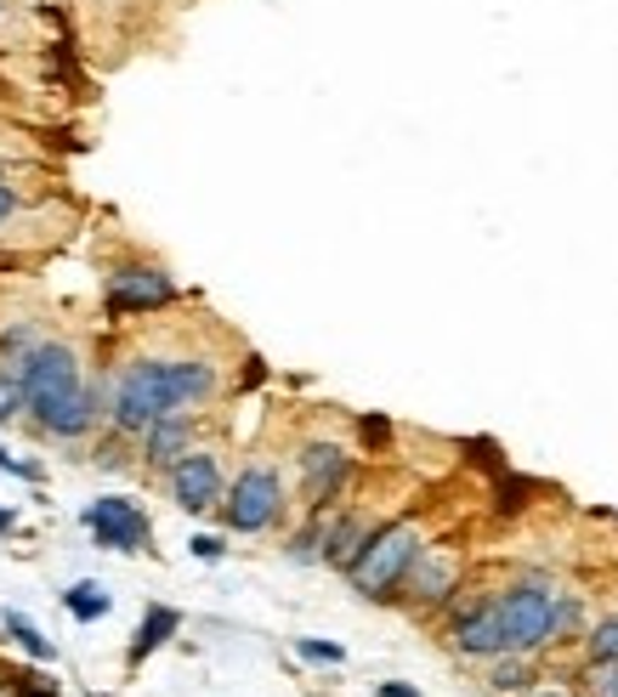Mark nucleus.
<instances>
[{
  "label": "nucleus",
  "instance_id": "nucleus-1",
  "mask_svg": "<svg viewBox=\"0 0 618 697\" xmlns=\"http://www.w3.org/2000/svg\"><path fill=\"white\" fill-rule=\"evenodd\" d=\"M210 391H216V369L199 358H142L114 386V426L125 437H142L154 420L205 403Z\"/></svg>",
  "mask_w": 618,
  "mask_h": 697
},
{
  "label": "nucleus",
  "instance_id": "nucleus-2",
  "mask_svg": "<svg viewBox=\"0 0 618 697\" xmlns=\"http://www.w3.org/2000/svg\"><path fill=\"white\" fill-rule=\"evenodd\" d=\"M420 551H425V539H420L414 522H392V527L369 533L363 556L352 562V590L369 595V602H387V595L409 578V567H414Z\"/></svg>",
  "mask_w": 618,
  "mask_h": 697
},
{
  "label": "nucleus",
  "instance_id": "nucleus-3",
  "mask_svg": "<svg viewBox=\"0 0 618 697\" xmlns=\"http://www.w3.org/2000/svg\"><path fill=\"white\" fill-rule=\"evenodd\" d=\"M18 369H23V403L45 420L63 397L80 386V363H74V352L63 340H40V346H29V352L18 358Z\"/></svg>",
  "mask_w": 618,
  "mask_h": 697
},
{
  "label": "nucleus",
  "instance_id": "nucleus-4",
  "mask_svg": "<svg viewBox=\"0 0 618 697\" xmlns=\"http://www.w3.org/2000/svg\"><path fill=\"white\" fill-rule=\"evenodd\" d=\"M278 511H284V476L272 465H245L222 500V516L233 533H267Z\"/></svg>",
  "mask_w": 618,
  "mask_h": 697
},
{
  "label": "nucleus",
  "instance_id": "nucleus-5",
  "mask_svg": "<svg viewBox=\"0 0 618 697\" xmlns=\"http://www.w3.org/2000/svg\"><path fill=\"white\" fill-rule=\"evenodd\" d=\"M80 522L91 527V539L103 551H142L148 544V516H142L136 500H91Z\"/></svg>",
  "mask_w": 618,
  "mask_h": 697
},
{
  "label": "nucleus",
  "instance_id": "nucleus-6",
  "mask_svg": "<svg viewBox=\"0 0 618 697\" xmlns=\"http://www.w3.org/2000/svg\"><path fill=\"white\" fill-rule=\"evenodd\" d=\"M352 476V454L336 442H307L301 448V482H307V505L312 511H329V500L347 488Z\"/></svg>",
  "mask_w": 618,
  "mask_h": 697
},
{
  "label": "nucleus",
  "instance_id": "nucleus-7",
  "mask_svg": "<svg viewBox=\"0 0 618 697\" xmlns=\"http://www.w3.org/2000/svg\"><path fill=\"white\" fill-rule=\"evenodd\" d=\"M176 301V284L154 267H125L114 273L109 284V312L114 318H131V312H154V307H171Z\"/></svg>",
  "mask_w": 618,
  "mask_h": 697
},
{
  "label": "nucleus",
  "instance_id": "nucleus-8",
  "mask_svg": "<svg viewBox=\"0 0 618 697\" xmlns=\"http://www.w3.org/2000/svg\"><path fill=\"white\" fill-rule=\"evenodd\" d=\"M171 500L182 511H210L216 500H227L222 488V465L210 454H187L182 465H171Z\"/></svg>",
  "mask_w": 618,
  "mask_h": 697
},
{
  "label": "nucleus",
  "instance_id": "nucleus-9",
  "mask_svg": "<svg viewBox=\"0 0 618 697\" xmlns=\"http://www.w3.org/2000/svg\"><path fill=\"white\" fill-rule=\"evenodd\" d=\"M403 584L420 595V602H432V607H437V602H449V595L460 590V562H454L449 551H420Z\"/></svg>",
  "mask_w": 618,
  "mask_h": 697
},
{
  "label": "nucleus",
  "instance_id": "nucleus-10",
  "mask_svg": "<svg viewBox=\"0 0 618 697\" xmlns=\"http://www.w3.org/2000/svg\"><path fill=\"white\" fill-rule=\"evenodd\" d=\"M194 426H187V414H165V420H154L148 431H142V454H148V465H159V471H171V465H182L187 454H194Z\"/></svg>",
  "mask_w": 618,
  "mask_h": 697
},
{
  "label": "nucleus",
  "instance_id": "nucleus-11",
  "mask_svg": "<svg viewBox=\"0 0 618 697\" xmlns=\"http://www.w3.org/2000/svg\"><path fill=\"white\" fill-rule=\"evenodd\" d=\"M91 420H97V386H74L63 403L45 414L40 426L52 431V437H85L91 431Z\"/></svg>",
  "mask_w": 618,
  "mask_h": 697
},
{
  "label": "nucleus",
  "instance_id": "nucleus-12",
  "mask_svg": "<svg viewBox=\"0 0 618 697\" xmlns=\"http://www.w3.org/2000/svg\"><path fill=\"white\" fill-rule=\"evenodd\" d=\"M363 544H369V522L336 516V522H329V539H323V562L341 567V573H352V562L363 556Z\"/></svg>",
  "mask_w": 618,
  "mask_h": 697
},
{
  "label": "nucleus",
  "instance_id": "nucleus-13",
  "mask_svg": "<svg viewBox=\"0 0 618 697\" xmlns=\"http://www.w3.org/2000/svg\"><path fill=\"white\" fill-rule=\"evenodd\" d=\"M176 629H182V613H176V607H148V618H142V629H136V640H131V664H142V658H148L154 646H165Z\"/></svg>",
  "mask_w": 618,
  "mask_h": 697
},
{
  "label": "nucleus",
  "instance_id": "nucleus-14",
  "mask_svg": "<svg viewBox=\"0 0 618 697\" xmlns=\"http://www.w3.org/2000/svg\"><path fill=\"white\" fill-rule=\"evenodd\" d=\"M528 680H534V664H528V653H505V658L488 669V686H494V691H522Z\"/></svg>",
  "mask_w": 618,
  "mask_h": 697
},
{
  "label": "nucleus",
  "instance_id": "nucleus-15",
  "mask_svg": "<svg viewBox=\"0 0 618 697\" xmlns=\"http://www.w3.org/2000/svg\"><path fill=\"white\" fill-rule=\"evenodd\" d=\"M63 602H69V613L80 618V624H97L114 602H109V595H103V584H74L69 595H63Z\"/></svg>",
  "mask_w": 618,
  "mask_h": 697
},
{
  "label": "nucleus",
  "instance_id": "nucleus-16",
  "mask_svg": "<svg viewBox=\"0 0 618 697\" xmlns=\"http://www.w3.org/2000/svg\"><path fill=\"white\" fill-rule=\"evenodd\" d=\"M7 629H12V640L23 646L29 658H40V664H52V658H58V646L45 640V635H40V629H34V624H29L23 613H7Z\"/></svg>",
  "mask_w": 618,
  "mask_h": 697
},
{
  "label": "nucleus",
  "instance_id": "nucleus-17",
  "mask_svg": "<svg viewBox=\"0 0 618 697\" xmlns=\"http://www.w3.org/2000/svg\"><path fill=\"white\" fill-rule=\"evenodd\" d=\"M18 403H23V369H18V358H12V369L0 363V426L18 414Z\"/></svg>",
  "mask_w": 618,
  "mask_h": 697
},
{
  "label": "nucleus",
  "instance_id": "nucleus-18",
  "mask_svg": "<svg viewBox=\"0 0 618 697\" xmlns=\"http://www.w3.org/2000/svg\"><path fill=\"white\" fill-rule=\"evenodd\" d=\"M585 646H590V664H607V658H618V618H601V624L585 635Z\"/></svg>",
  "mask_w": 618,
  "mask_h": 697
},
{
  "label": "nucleus",
  "instance_id": "nucleus-19",
  "mask_svg": "<svg viewBox=\"0 0 618 697\" xmlns=\"http://www.w3.org/2000/svg\"><path fill=\"white\" fill-rule=\"evenodd\" d=\"M585 686H590V697H618V658H607V664H590Z\"/></svg>",
  "mask_w": 618,
  "mask_h": 697
},
{
  "label": "nucleus",
  "instance_id": "nucleus-20",
  "mask_svg": "<svg viewBox=\"0 0 618 697\" xmlns=\"http://www.w3.org/2000/svg\"><path fill=\"white\" fill-rule=\"evenodd\" d=\"M296 653H301L307 664H341V658H347L336 640H296Z\"/></svg>",
  "mask_w": 618,
  "mask_h": 697
},
{
  "label": "nucleus",
  "instance_id": "nucleus-21",
  "mask_svg": "<svg viewBox=\"0 0 618 697\" xmlns=\"http://www.w3.org/2000/svg\"><path fill=\"white\" fill-rule=\"evenodd\" d=\"M222 551H227V544H222V539H210V533H199V539H194V556H199V562H222Z\"/></svg>",
  "mask_w": 618,
  "mask_h": 697
},
{
  "label": "nucleus",
  "instance_id": "nucleus-22",
  "mask_svg": "<svg viewBox=\"0 0 618 697\" xmlns=\"http://www.w3.org/2000/svg\"><path fill=\"white\" fill-rule=\"evenodd\" d=\"M522 493H528L522 482H505V476H499V511H522Z\"/></svg>",
  "mask_w": 618,
  "mask_h": 697
},
{
  "label": "nucleus",
  "instance_id": "nucleus-23",
  "mask_svg": "<svg viewBox=\"0 0 618 697\" xmlns=\"http://www.w3.org/2000/svg\"><path fill=\"white\" fill-rule=\"evenodd\" d=\"M0 471H12V476H29V482L40 476L34 465H23V460H12V454H7V448H0Z\"/></svg>",
  "mask_w": 618,
  "mask_h": 697
},
{
  "label": "nucleus",
  "instance_id": "nucleus-24",
  "mask_svg": "<svg viewBox=\"0 0 618 697\" xmlns=\"http://www.w3.org/2000/svg\"><path fill=\"white\" fill-rule=\"evenodd\" d=\"M12 211H18V193H12L7 182H0V227H7V216H12Z\"/></svg>",
  "mask_w": 618,
  "mask_h": 697
},
{
  "label": "nucleus",
  "instance_id": "nucleus-25",
  "mask_svg": "<svg viewBox=\"0 0 618 697\" xmlns=\"http://www.w3.org/2000/svg\"><path fill=\"white\" fill-rule=\"evenodd\" d=\"M380 697H420L414 686H380Z\"/></svg>",
  "mask_w": 618,
  "mask_h": 697
},
{
  "label": "nucleus",
  "instance_id": "nucleus-26",
  "mask_svg": "<svg viewBox=\"0 0 618 697\" xmlns=\"http://www.w3.org/2000/svg\"><path fill=\"white\" fill-rule=\"evenodd\" d=\"M18 522H12V511H0V533H12Z\"/></svg>",
  "mask_w": 618,
  "mask_h": 697
},
{
  "label": "nucleus",
  "instance_id": "nucleus-27",
  "mask_svg": "<svg viewBox=\"0 0 618 697\" xmlns=\"http://www.w3.org/2000/svg\"><path fill=\"white\" fill-rule=\"evenodd\" d=\"M539 697H562V691H539Z\"/></svg>",
  "mask_w": 618,
  "mask_h": 697
}]
</instances>
